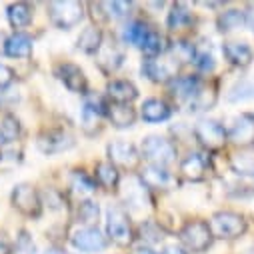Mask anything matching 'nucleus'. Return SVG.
I'll return each mask as SVG.
<instances>
[{"mask_svg":"<svg viewBox=\"0 0 254 254\" xmlns=\"http://www.w3.org/2000/svg\"><path fill=\"white\" fill-rule=\"evenodd\" d=\"M106 236L118 246H126L132 242V224L130 216L120 204H110L106 208Z\"/></svg>","mask_w":254,"mask_h":254,"instance_id":"1","label":"nucleus"},{"mask_svg":"<svg viewBox=\"0 0 254 254\" xmlns=\"http://www.w3.org/2000/svg\"><path fill=\"white\" fill-rule=\"evenodd\" d=\"M140 156H144L150 164L166 166L176 160V144L160 134H148L142 138Z\"/></svg>","mask_w":254,"mask_h":254,"instance_id":"2","label":"nucleus"},{"mask_svg":"<svg viewBox=\"0 0 254 254\" xmlns=\"http://www.w3.org/2000/svg\"><path fill=\"white\" fill-rule=\"evenodd\" d=\"M48 12L54 26H58L60 30H70L84 18V4L74 2V0H60V2L48 4Z\"/></svg>","mask_w":254,"mask_h":254,"instance_id":"3","label":"nucleus"},{"mask_svg":"<svg viewBox=\"0 0 254 254\" xmlns=\"http://www.w3.org/2000/svg\"><path fill=\"white\" fill-rule=\"evenodd\" d=\"M178 236H180V242L190 252H204L210 248V244L214 240L210 224L204 220H192V222L184 224V228L180 230Z\"/></svg>","mask_w":254,"mask_h":254,"instance_id":"4","label":"nucleus"},{"mask_svg":"<svg viewBox=\"0 0 254 254\" xmlns=\"http://www.w3.org/2000/svg\"><path fill=\"white\" fill-rule=\"evenodd\" d=\"M194 136L208 150H220L228 140V134L222 122L214 118H200L194 126Z\"/></svg>","mask_w":254,"mask_h":254,"instance_id":"5","label":"nucleus"},{"mask_svg":"<svg viewBox=\"0 0 254 254\" xmlns=\"http://www.w3.org/2000/svg\"><path fill=\"white\" fill-rule=\"evenodd\" d=\"M210 230L218 238H238L246 232V220L242 214L232 210L216 212L210 220Z\"/></svg>","mask_w":254,"mask_h":254,"instance_id":"6","label":"nucleus"},{"mask_svg":"<svg viewBox=\"0 0 254 254\" xmlns=\"http://www.w3.org/2000/svg\"><path fill=\"white\" fill-rule=\"evenodd\" d=\"M12 204L18 212L26 214V216H40L42 212V200H40V194L36 192V188L32 184H16L14 190H12Z\"/></svg>","mask_w":254,"mask_h":254,"instance_id":"7","label":"nucleus"},{"mask_svg":"<svg viewBox=\"0 0 254 254\" xmlns=\"http://www.w3.org/2000/svg\"><path fill=\"white\" fill-rule=\"evenodd\" d=\"M70 242L80 252H100L108 248V236L102 234L96 226H80L70 234Z\"/></svg>","mask_w":254,"mask_h":254,"instance_id":"8","label":"nucleus"},{"mask_svg":"<svg viewBox=\"0 0 254 254\" xmlns=\"http://www.w3.org/2000/svg\"><path fill=\"white\" fill-rule=\"evenodd\" d=\"M54 74L56 78L64 84L70 92L74 94H86L88 90V80L84 76V70L76 64H72V62H62V64H58L54 68Z\"/></svg>","mask_w":254,"mask_h":254,"instance_id":"9","label":"nucleus"},{"mask_svg":"<svg viewBox=\"0 0 254 254\" xmlns=\"http://www.w3.org/2000/svg\"><path fill=\"white\" fill-rule=\"evenodd\" d=\"M106 152H108V158L114 166H122V168H128V170H134L142 158L132 142H124V140L110 142Z\"/></svg>","mask_w":254,"mask_h":254,"instance_id":"10","label":"nucleus"},{"mask_svg":"<svg viewBox=\"0 0 254 254\" xmlns=\"http://www.w3.org/2000/svg\"><path fill=\"white\" fill-rule=\"evenodd\" d=\"M228 140L234 142L236 146H252L254 144V114H240L232 120L230 130L226 132Z\"/></svg>","mask_w":254,"mask_h":254,"instance_id":"11","label":"nucleus"},{"mask_svg":"<svg viewBox=\"0 0 254 254\" xmlns=\"http://www.w3.org/2000/svg\"><path fill=\"white\" fill-rule=\"evenodd\" d=\"M36 144L44 154H58V152L70 150L74 146V138L64 130H48L38 136Z\"/></svg>","mask_w":254,"mask_h":254,"instance_id":"12","label":"nucleus"},{"mask_svg":"<svg viewBox=\"0 0 254 254\" xmlns=\"http://www.w3.org/2000/svg\"><path fill=\"white\" fill-rule=\"evenodd\" d=\"M210 168L208 158L202 152H190L180 162V174L190 182H200L206 178V172Z\"/></svg>","mask_w":254,"mask_h":254,"instance_id":"13","label":"nucleus"},{"mask_svg":"<svg viewBox=\"0 0 254 254\" xmlns=\"http://www.w3.org/2000/svg\"><path fill=\"white\" fill-rule=\"evenodd\" d=\"M140 72L142 76H146L148 80L152 82H168L174 78V64L166 60H156V58H146L142 60V66H140Z\"/></svg>","mask_w":254,"mask_h":254,"instance_id":"14","label":"nucleus"},{"mask_svg":"<svg viewBox=\"0 0 254 254\" xmlns=\"http://www.w3.org/2000/svg\"><path fill=\"white\" fill-rule=\"evenodd\" d=\"M222 52L226 56V60L230 62L232 66H240V68H246L252 64V60H254V52L250 48V44L246 42H224L222 46Z\"/></svg>","mask_w":254,"mask_h":254,"instance_id":"15","label":"nucleus"},{"mask_svg":"<svg viewBox=\"0 0 254 254\" xmlns=\"http://www.w3.org/2000/svg\"><path fill=\"white\" fill-rule=\"evenodd\" d=\"M124 202L128 204L130 210H144L150 206L148 188L140 182V178L128 180V186H126V192H124Z\"/></svg>","mask_w":254,"mask_h":254,"instance_id":"16","label":"nucleus"},{"mask_svg":"<svg viewBox=\"0 0 254 254\" xmlns=\"http://www.w3.org/2000/svg\"><path fill=\"white\" fill-rule=\"evenodd\" d=\"M106 94H108V98H112L114 104H130L132 100L138 98L136 86L130 80H122V78L110 80L106 86Z\"/></svg>","mask_w":254,"mask_h":254,"instance_id":"17","label":"nucleus"},{"mask_svg":"<svg viewBox=\"0 0 254 254\" xmlns=\"http://www.w3.org/2000/svg\"><path fill=\"white\" fill-rule=\"evenodd\" d=\"M172 114V108L160 100V98H148L144 100L142 108H140V116L144 122H150V124H156V122H164L168 120Z\"/></svg>","mask_w":254,"mask_h":254,"instance_id":"18","label":"nucleus"},{"mask_svg":"<svg viewBox=\"0 0 254 254\" xmlns=\"http://www.w3.org/2000/svg\"><path fill=\"white\" fill-rule=\"evenodd\" d=\"M4 54L12 58H26L32 52V38L24 32H14L4 40Z\"/></svg>","mask_w":254,"mask_h":254,"instance_id":"19","label":"nucleus"},{"mask_svg":"<svg viewBox=\"0 0 254 254\" xmlns=\"http://www.w3.org/2000/svg\"><path fill=\"white\" fill-rule=\"evenodd\" d=\"M140 182L146 188H166L172 182L170 172L166 170V166H158V164H148L144 166V170L140 172Z\"/></svg>","mask_w":254,"mask_h":254,"instance_id":"20","label":"nucleus"},{"mask_svg":"<svg viewBox=\"0 0 254 254\" xmlns=\"http://www.w3.org/2000/svg\"><path fill=\"white\" fill-rule=\"evenodd\" d=\"M200 86H202L200 78H198V76H192V74H188V76H176V78H172V82H170L172 92H174L178 98L186 100V102L196 94V90H198Z\"/></svg>","mask_w":254,"mask_h":254,"instance_id":"21","label":"nucleus"},{"mask_svg":"<svg viewBox=\"0 0 254 254\" xmlns=\"http://www.w3.org/2000/svg\"><path fill=\"white\" fill-rule=\"evenodd\" d=\"M106 116L116 128H128L136 120V112L134 108H130V104H108Z\"/></svg>","mask_w":254,"mask_h":254,"instance_id":"22","label":"nucleus"},{"mask_svg":"<svg viewBox=\"0 0 254 254\" xmlns=\"http://www.w3.org/2000/svg\"><path fill=\"white\" fill-rule=\"evenodd\" d=\"M102 40H104V36H102V30L98 26H86L80 32L76 46L86 54H96L102 48Z\"/></svg>","mask_w":254,"mask_h":254,"instance_id":"23","label":"nucleus"},{"mask_svg":"<svg viewBox=\"0 0 254 254\" xmlns=\"http://www.w3.org/2000/svg\"><path fill=\"white\" fill-rule=\"evenodd\" d=\"M20 136V122L14 114L2 112L0 114V142H14Z\"/></svg>","mask_w":254,"mask_h":254,"instance_id":"24","label":"nucleus"},{"mask_svg":"<svg viewBox=\"0 0 254 254\" xmlns=\"http://www.w3.org/2000/svg\"><path fill=\"white\" fill-rule=\"evenodd\" d=\"M190 24H192V12L188 10L186 4L176 2V4L170 8V12H168L166 26H168L170 30H180V28H186V26H190Z\"/></svg>","mask_w":254,"mask_h":254,"instance_id":"25","label":"nucleus"},{"mask_svg":"<svg viewBox=\"0 0 254 254\" xmlns=\"http://www.w3.org/2000/svg\"><path fill=\"white\" fill-rule=\"evenodd\" d=\"M6 16H8V22H10L14 28L28 26L30 20H32V6L26 4V2H14V4L8 6Z\"/></svg>","mask_w":254,"mask_h":254,"instance_id":"26","label":"nucleus"},{"mask_svg":"<svg viewBox=\"0 0 254 254\" xmlns=\"http://www.w3.org/2000/svg\"><path fill=\"white\" fill-rule=\"evenodd\" d=\"M96 182L104 186L106 190H114L120 182V174L112 162H100L96 164Z\"/></svg>","mask_w":254,"mask_h":254,"instance_id":"27","label":"nucleus"},{"mask_svg":"<svg viewBox=\"0 0 254 254\" xmlns=\"http://www.w3.org/2000/svg\"><path fill=\"white\" fill-rule=\"evenodd\" d=\"M218 30L220 32H230V30H236L240 28L242 24H246V12L244 10H238V8H230L226 12H222L218 16Z\"/></svg>","mask_w":254,"mask_h":254,"instance_id":"28","label":"nucleus"},{"mask_svg":"<svg viewBox=\"0 0 254 254\" xmlns=\"http://www.w3.org/2000/svg\"><path fill=\"white\" fill-rule=\"evenodd\" d=\"M216 100V92L212 88H206V86H200L196 90V94L188 100V108L190 112H200V110H208Z\"/></svg>","mask_w":254,"mask_h":254,"instance_id":"29","label":"nucleus"},{"mask_svg":"<svg viewBox=\"0 0 254 254\" xmlns=\"http://www.w3.org/2000/svg\"><path fill=\"white\" fill-rule=\"evenodd\" d=\"M148 30H150V28H148L144 22H140V20H132V22H128V24L124 26V30H122V38H124V42H128V44L140 46L142 40L146 38Z\"/></svg>","mask_w":254,"mask_h":254,"instance_id":"30","label":"nucleus"},{"mask_svg":"<svg viewBox=\"0 0 254 254\" xmlns=\"http://www.w3.org/2000/svg\"><path fill=\"white\" fill-rule=\"evenodd\" d=\"M144 54H146V58H156L158 54H162L164 52V38H162V34L160 32H156V30H148V34H146V38L142 40V44L138 46Z\"/></svg>","mask_w":254,"mask_h":254,"instance_id":"31","label":"nucleus"},{"mask_svg":"<svg viewBox=\"0 0 254 254\" xmlns=\"http://www.w3.org/2000/svg\"><path fill=\"white\" fill-rule=\"evenodd\" d=\"M228 102H242L254 98V76L252 78H242L238 80L230 90H228Z\"/></svg>","mask_w":254,"mask_h":254,"instance_id":"32","label":"nucleus"},{"mask_svg":"<svg viewBox=\"0 0 254 254\" xmlns=\"http://www.w3.org/2000/svg\"><path fill=\"white\" fill-rule=\"evenodd\" d=\"M98 214H100V208H98V202L94 200H82L76 206V220L82 224L94 226V222L98 220Z\"/></svg>","mask_w":254,"mask_h":254,"instance_id":"33","label":"nucleus"},{"mask_svg":"<svg viewBox=\"0 0 254 254\" xmlns=\"http://www.w3.org/2000/svg\"><path fill=\"white\" fill-rule=\"evenodd\" d=\"M72 188H74V192H80V194H92L96 190V180L88 176L86 172L76 170L72 174Z\"/></svg>","mask_w":254,"mask_h":254,"instance_id":"34","label":"nucleus"},{"mask_svg":"<svg viewBox=\"0 0 254 254\" xmlns=\"http://www.w3.org/2000/svg\"><path fill=\"white\" fill-rule=\"evenodd\" d=\"M232 170L242 176H254V154H236L230 160Z\"/></svg>","mask_w":254,"mask_h":254,"instance_id":"35","label":"nucleus"},{"mask_svg":"<svg viewBox=\"0 0 254 254\" xmlns=\"http://www.w3.org/2000/svg\"><path fill=\"white\" fill-rule=\"evenodd\" d=\"M138 234H140V238H142L144 242H148V244H156V242H160V240L164 238V236H162V228H160L156 222H152V220L142 222Z\"/></svg>","mask_w":254,"mask_h":254,"instance_id":"36","label":"nucleus"},{"mask_svg":"<svg viewBox=\"0 0 254 254\" xmlns=\"http://www.w3.org/2000/svg\"><path fill=\"white\" fill-rule=\"evenodd\" d=\"M172 54L176 60L180 62H192L194 60V54H196V48L192 42H186V40H178L172 44Z\"/></svg>","mask_w":254,"mask_h":254,"instance_id":"37","label":"nucleus"},{"mask_svg":"<svg viewBox=\"0 0 254 254\" xmlns=\"http://www.w3.org/2000/svg\"><path fill=\"white\" fill-rule=\"evenodd\" d=\"M194 66L200 70V72H210V70H214V56H212V52L210 50H196V54H194Z\"/></svg>","mask_w":254,"mask_h":254,"instance_id":"38","label":"nucleus"},{"mask_svg":"<svg viewBox=\"0 0 254 254\" xmlns=\"http://www.w3.org/2000/svg\"><path fill=\"white\" fill-rule=\"evenodd\" d=\"M106 10H108V16L112 18H124V16H128L132 4L130 2H124V0H114V2H106L102 4Z\"/></svg>","mask_w":254,"mask_h":254,"instance_id":"39","label":"nucleus"},{"mask_svg":"<svg viewBox=\"0 0 254 254\" xmlns=\"http://www.w3.org/2000/svg\"><path fill=\"white\" fill-rule=\"evenodd\" d=\"M14 80V70L6 64H0V88H6Z\"/></svg>","mask_w":254,"mask_h":254,"instance_id":"40","label":"nucleus"},{"mask_svg":"<svg viewBox=\"0 0 254 254\" xmlns=\"http://www.w3.org/2000/svg\"><path fill=\"white\" fill-rule=\"evenodd\" d=\"M20 242H22V252L24 254H34V244L30 242V238H28L26 232L20 234Z\"/></svg>","mask_w":254,"mask_h":254,"instance_id":"41","label":"nucleus"},{"mask_svg":"<svg viewBox=\"0 0 254 254\" xmlns=\"http://www.w3.org/2000/svg\"><path fill=\"white\" fill-rule=\"evenodd\" d=\"M130 254H158V252H156V250H152L150 246H136Z\"/></svg>","mask_w":254,"mask_h":254,"instance_id":"42","label":"nucleus"},{"mask_svg":"<svg viewBox=\"0 0 254 254\" xmlns=\"http://www.w3.org/2000/svg\"><path fill=\"white\" fill-rule=\"evenodd\" d=\"M246 24H248V26H250V30L254 32V6L246 12Z\"/></svg>","mask_w":254,"mask_h":254,"instance_id":"43","label":"nucleus"},{"mask_svg":"<svg viewBox=\"0 0 254 254\" xmlns=\"http://www.w3.org/2000/svg\"><path fill=\"white\" fill-rule=\"evenodd\" d=\"M162 254H186V252L182 248H178V246H166Z\"/></svg>","mask_w":254,"mask_h":254,"instance_id":"44","label":"nucleus"},{"mask_svg":"<svg viewBox=\"0 0 254 254\" xmlns=\"http://www.w3.org/2000/svg\"><path fill=\"white\" fill-rule=\"evenodd\" d=\"M44 254H70V252H66V250H62V248H58V246H50Z\"/></svg>","mask_w":254,"mask_h":254,"instance_id":"45","label":"nucleus"},{"mask_svg":"<svg viewBox=\"0 0 254 254\" xmlns=\"http://www.w3.org/2000/svg\"><path fill=\"white\" fill-rule=\"evenodd\" d=\"M0 254H10V250H8V246L4 242H0Z\"/></svg>","mask_w":254,"mask_h":254,"instance_id":"46","label":"nucleus"}]
</instances>
